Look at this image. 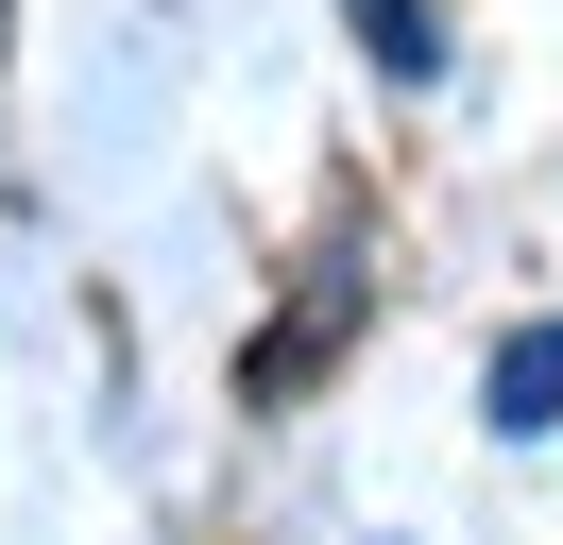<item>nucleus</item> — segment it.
<instances>
[{"instance_id":"obj_1","label":"nucleus","mask_w":563,"mask_h":545,"mask_svg":"<svg viewBox=\"0 0 563 545\" xmlns=\"http://www.w3.org/2000/svg\"><path fill=\"white\" fill-rule=\"evenodd\" d=\"M495 426H512V443H529V426H563V324H529L512 358H495Z\"/></svg>"},{"instance_id":"obj_2","label":"nucleus","mask_w":563,"mask_h":545,"mask_svg":"<svg viewBox=\"0 0 563 545\" xmlns=\"http://www.w3.org/2000/svg\"><path fill=\"white\" fill-rule=\"evenodd\" d=\"M358 34H376L393 86H427V68H444V18H427V0H358Z\"/></svg>"}]
</instances>
